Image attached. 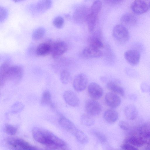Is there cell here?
I'll return each mask as SVG.
<instances>
[{"mask_svg":"<svg viewBox=\"0 0 150 150\" xmlns=\"http://www.w3.org/2000/svg\"><path fill=\"white\" fill-rule=\"evenodd\" d=\"M33 137L38 142L53 149H57L56 146L47 137L45 129L35 127L32 130Z\"/></svg>","mask_w":150,"mask_h":150,"instance_id":"1","label":"cell"},{"mask_svg":"<svg viewBox=\"0 0 150 150\" xmlns=\"http://www.w3.org/2000/svg\"><path fill=\"white\" fill-rule=\"evenodd\" d=\"M112 35L117 41L121 43L126 42L130 37L127 29L121 24H117L114 27Z\"/></svg>","mask_w":150,"mask_h":150,"instance_id":"2","label":"cell"},{"mask_svg":"<svg viewBox=\"0 0 150 150\" xmlns=\"http://www.w3.org/2000/svg\"><path fill=\"white\" fill-rule=\"evenodd\" d=\"M23 75V69L21 66L18 65L10 66L7 71V81L16 83L21 79Z\"/></svg>","mask_w":150,"mask_h":150,"instance_id":"3","label":"cell"},{"mask_svg":"<svg viewBox=\"0 0 150 150\" xmlns=\"http://www.w3.org/2000/svg\"><path fill=\"white\" fill-rule=\"evenodd\" d=\"M85 108L87 114L91 116L98 115L102 110L100 103L96 100L93 99H88L86 101Z\"/></svg>","mask_w":150,"mask_h":150,"instance_id":"4","label":"cell"},{"mask_svg":"<svg viewBox=\"0 0 150 150\" xmlns=\"http://www.w3.org/2000/svg\"><path fill=\"white\" fill-rule=\"evenodd\" d=\"M67 50L66 43L62 40H57L53 42L51 53L53 58L56 59L59 58Z\"/></svg>","mask_w":150,"mask_h":150,"instance_id":"5","label":"cell"},{"mask_svg":"<svg viewBox=\"0 0 150 150\" xmlns=\"http://www.w3.org/2000/svg\"><path fill=\"white\" fill-rule=\"evenodd\" d=\"M88 83V79L86 74L80 73L76 75L74 78L73 86L75 91L81 92L86 88Z\"/></svg>","mask_w":150,"mask_h":150,"instance_id":"6","label":"cell"},{"mask_svg":"<svg viewBox=\"0 0 150 150\" xmlns=\"http://www.w3.org/2000/svg\"><path fill=\"white\" fill-rule=\"evenodd\" d=\"M7 142L12 147L17 146L24 150H39L38 148L20 138H9L7 139Z\"/></svg>","mask_w":150,"mask_h":150,"instance_id":"7","label":"cell"},{"mask_svg":"<svg viewBox=\"0 0 150 150\" xmlns=\"http://www.w3.org/2000/svg\"><path fill=\"white\" fill-rule=\"evenodd\" d=\"M131 9L136 15H140L146 12L149 9L148 4L142 0H135L131 4Z\"/></svg>","mask_w":150,"mask_h":150,"instance_id":"8","label":"cell"},{"mask_svg":"<svg viewBox=\"0 0 150 150\" xmlns=\"http://www.w3.org/2000/svg\"><path fill=\"white\" fill-rule=\"evenodd\" d=\"M88 90L90 97L93 100L100 99L103 94V90L102 87L95 82H92L89 84Z\"/></svg>","mask_w":150,"mask_h":150,"instance_id":"9","label":"cell"},{"mask_svg":"<svg viewBox=\"0 0 150 150\" xmlns=\"http://www.w3.org/2000/svg\"><path fill=\"white\" fill-rule=\"evenodd\" d=\"M124 57L127 62L131 65L134 66L139 62L140 54L139 52L135 49H130L126 51Z\"/></svg>","mask_w":150,"mask_h":150,"instance_id":"10","label":"cell"},{"mask_svg":"<svg viewBox=\"0 0 150 150\" xmlns=\"http://www.w3.org/2000/svg\"><path fill=\"white\" fill-rule=\"evenodd\" d=\"M105 101L108 106L113 108L120 105L121 100L117 94L112 92H109L106 93L105 95Z\"/></svg>","mask_w":150,"mask_h":150,"instance_id":"11","label":"cell"},{"mask_svg":"<svg viewBox=\"0 0 150 150\" xmlns=\"http://www.w3.org/2000/svg\"><path fill=\"white\" fill-rule=\"evenodd\" d=\"M88 8L85 6H81L76 9L74 14V18L76 21L81 23L86 21L90 13Z\"/></svg>","mask_w":150,"mask_h":150,"instance_id":"12","label":"cell"},{"mask_svg":"<svg viewBox=\"0 0 150 150\" xmlns=\"http://www.w3.org/2000/svg\"><path fill=\"white\" fill-rule=\"evenodd\" d=\"M53 42L52 41L50 40L39 44L36 50V55L43 56L51 54Z\"/></svg>","mask_w":150,"mask_h":150,"instance_id":"13","label":"cell"},{"mask_svg":"<svg viewBox=\"0 0 150 150\" xmlns=\"http://www.w3.org/2000/svg\"><path fill=\"white\" fill-rule=\"evenodd\" d=\"M121 25L127 28L135 26L137 22V17L134 14L126 13L123 14L120 19Z\"/></svg>","mask_w":150,"mask_h":150,"instance_id":"14","label":"cell"},{"mask_svg":"<svg viewBox=\"0 0 150 150\" xmlns=\"http://www.w3.org/2000/svg\"><path fill=\"white\" fill-rule=\"evenodd\" d=\"M63 97L66 103L71 106L76 107L79 105L80 100L79 97L71 91H65L63 93Z\"/></svg>","mask_w":150,"mask_h":150,"instance_id":"15","label":"cell"},{"mask_svg":"<svg viewBox=\"0 0 150 150\" xmlns=\"http://www.w3.org/2000/svg\"><path fill=\"white\" fill-rule=\"evenodd\" d=\"M83 53L86 57L91 58H98L102 55V52L100 49L90 45L83 49Z\"/></svg>","mask_w":150,"mask_h":150,"instance_id":"16","label":"cell"},{"mask_svg":"<svg viewBox=\"0 0 150 150\" xmlns=\"http://www.w3.org/2000/svg\"><path fill=\"white\" fill-rule=\"evenodd\" d=\"M59 123L62 127L74 135L78 129L72 122L64 117H60Z\"/></svg>","mask_w":150,"mask_h":150,"instance_id":"17","label":"cell"},{"mask_svg":"<svg viewBox=\"0 0 150 150\" xmlns=\"http://www.w3.org/2000/svg\"><path fill=\"white\" fill-rule=\"evenodd\" d=\"M124 142L138 147H141L145 144L144 139L140 135L127 137L125 139Z\"/></svg>","mask_w":150,"mask_h":150,"instance_id":"18","label":"cell"},{"mask_svg":"<svg viewBox=\"0 0 150 150\" xmlns=\"http://www.w3.org/2000/svg\"><path fill=\"white\" fill-rule=\"evenodd\" d=\"M125 115L126 118L130 120H135L138 115V111L134 105H127L124 110Z\"/></svg>","mask_w":150,"mask_h":150,"instance_id":"19","label":"cell"},{"mask_svg":"<svg viewBox=\"0 0 150 150\" xmlns=\"http://www.w3.org/2000/svg\"><path fill=\"white\" fill-rule=\"evenodd\" d=\"M45 132L48 139L58 148H62L65 146L66 143L64 141L52 132L46 129Z\"/></svg>","mask_w":150,"mask_h":150,"instance_id":"20","label":"cell"},{"mask_svg":"<svg viewBox=\"0 0 150 150\" xmlns=\"http://www.w3.org/2000/svg\"><path fill=\"white\" fill-rule=\"evenodd\" d=\"M103 117L105 120L110 123L114 122L118 118V114L117 111L113 109L106 110L104 113Z\"/></svg>","mask_w":150,"mask_h":150,"instance_id":"21","label":"cell"},{"mask_svg":"<svg viewBox=\"0 0 150 150\" xmlns=\"http://www.w3.org/2000/svg\"><path fill=\"white\" fill-rule=\"evenodd\" d=\"M107 87L112 92L119 94L122 97L125 96L123 88L115 82L112 81H109L107 84Z\"/></svg>","mask_w":150,"mask_h":150,"instance_id":"22","label":"cell"},{"mask_svg":"<svg viewBox=\"0 0 150 150\" xmlns=\"http://www.w3.org/2000/svg\"><path fill=\"white\" fill-rule=\"evenodd\" d=\"M10 66L9 62L3 63L0 67V83L1 86L4 85L7 81L6 75L8 70Z\"/></svg>","mask_w":150,"mask_h":150,"instance_id":"23","label":"cell"},{"mask_svg":"<svg viewBox=\"0 0 150 150\" xmlns=\"http://www.w3.org/2000/svg\"><path fill=\"white\" fill-rule=\"evenodd\" d=\"M52 4V1L51 0H41L37 2L35 7L38 11L43 13L50 8Z\"/></svg>","mask_w":150,"mask_h":150,"instance_id":"24","label":"cell"},{"mask_svg":"<svg viewBox=\"0 0 150 150\" xmlns=\"http://www.w3.org/2000/svg\"><path fill=\"white\" fill-rule=\"evenodd\" d=\"M98 16L90 12L86 20L89 31L93 32L95 29Z\"/></svg>","mask_w":150,"mask_h":150,"instance_id":"25","label":"cell"},{"mask_svg":"<svg viewBox=\"0 0 150 150\" xmlns=\"http://www.w3.org/2000/svg\"><path fill=\"white\" fill-rule=\"evenodd\" d=\"M46 30L44 27H39L33 31L32 35V38L35 40H39L44 36Z\"/></svg>","mask_w":150,"mask_h":150,"instance_id":"26","label":"cell"},{"mask_svg":"<svg viewBox=\"0 0 150 150\" xmlns=\"http://www.w3.org/2000/svg\"><path fill=\"white\" fill-rule=\"evenodd\" d=\"M74 135L78 141L82 144H86L88 142L89 139L87 136L80 130L78 129Z\"/></svg>","mask_w":150,"mask_h":150,"instance_id":"27","label":"cell"},{"mask_svg":"<svg viewBox=\"0 0 150 150\" xmlns=\"http://www.w3.org/2000/svg\"><path fill=\"white\" fill-rule=\"evenodd\" d=\"M81 123L86 126H91L93 125L95 123V120L92 116L88 114L82 115L80 118Z\"/></svg>","mask_w":150,"mask_h":150,"instance_id":"28","label":"cell"},{"mask_svg":"<svg viewBox=\"0 0 150 150\" xmlns=\"http://www.w3.org/2000/svg\"><path fill=\"white\" fill-rule=\"evenodd\" d=\"M90 46L100 49L103 47V44L99 38L96 36L92 37L90 40Z\"/></svg>","mask_w":150,"mask_h":150,"instance_id":"29","label":"cell"},{"mask_svg":"<svg viewBox=\"0 0 150 150\" xmlns=\"http://www.w3.org/2000/svg\"><path fill=\"white\" fill-rule=\"evenodd\" d=\"M71 78L70 74L68 70H64L61 72L60 79L63 84H66L68 83L70 81Z\"/></svg>","mask_w":150,"mask_h":150,"instance_id":"30","label":"cell"},{"mask_svg":"<svg viewBox=\"0 0 150 150\" xmlns=\"http://www.w3.org/2000/svg\"><path fill=\"white\" fill-rule=\"evenodd\" d=\"M140 136L143 137L150 136V122L143 125L140 128Z\"/></svg>","mask_w":150,"mask_h":150,"instance_id":"31","label":"cell"},{"mask_svg":"<svg viewBox=\"0 0 150 150\" xmlns=\"http://www.w3.org/2000/svg\"><path fill=\"white\" fill-rule=\"evenodd\" d=\"M102 7V3L99 0L95 1L93 3L91 8V13L98 15Z\"/></svg>","mask_w":150,"mask_h":150,"instance_id":"32","label":"cell"},{"mask_svg":"<svg viewBox=\"0 0 150 150\" xmlns=\"http://www.w3.org/2000/svg\"><path fill=\"white\" fill-rule=\"evenodd\" d=\"M41 103L43 105H48L51 103V95L49 91H45L43 93Z\"/></svg>","mask_w":150,"mask_h":150,"instance_id":"33","label":"cell"},{"mask_svg":"<svg viewBox=\"0 0 150 150\" xmlns=\"http://www.w3.org/2000/svg\"><path fill=\"white\" fill-rule=\"evenodd\" d=\"M64 23V20L63 18L61 16H58L55 17L53 19L52 23L56 28H60L63 27Z\"/></svg>","mask_w":150,"mask_h":150,"instance_id":"34","label":"cell"},{"mask_svg":"<svg viewBox=\"0 0 150 150\" xmlns=\"http://www.w3.org/2000/svg\"><path fill=\"white\" fill-rule=\"evenodd\" d=\"M5 129L6 132L8 134L11 135L15 134L17 130V128L16 127L9 124L6 125Z\"/></svg>","mask_w":150,"mask_h":150,"instance_id":"35","label":"cell"},{"mask_svg":"<svg viewBox=\"0 0 150 150\" xmlns=\"http://www.w3.org/2000/svg\"><path fill=\"white\" fill-rule=\"evenodd\" d=\"M8 14V11L6 8L3 7H0V21L3 22L6 18Z\"/></svg>","mask_w":150,"mask_h":150,"instance_id":"36","label":"cell"},{"mask_svg":"<svg viewBox=\"0 0 150 150\" xmlns=\"http://www.w3.org/2000/svg\"><path fill=\"white\" fill-rule=\"evenodd\" d=\"M119 125L121 129L125 131L128 130L130 127L128 122L125 121H121L119 122Z\"/></svg>","mask_w":150,"mask_h":150,"instance_id":"37","label":"cell"},{"mask_svg":"<svg viewBox=\"0 0 150 150\" xmlns=\"http://www.w3.org/2000/svg\"><path fill=\"white\" fill-rule=\"evenodd\" d=\"M120 147L124 150H139L135 146L131 144L125 143L121 144Z\"/></svg>","mask_w":150,"mask_h":150,"instance_id":"38","label":"cell"},{"mask_svg":"<svg viewBox=\"0 0 150 150\" xmlns=\"http://www.w3.org/2000/svg\"><path fill=\"white\" fill-rule=\"evenodd\" d=\"M94 134L102 142H105L106 141V138L105 136L102 133L99 132L95 131Z\"/></svg>","mask_w":150,"mask_h":150,"instance_id":"39","label":"cell"},{"mask_svg":"<svg viewBox=\"0 0 150 150\" xmlns=\"http://www.w3.org/2000/svg\"><path fill=\"white\" fill-rule=\"evenodd\" d=\"M107 3L110 4L116 5L121 3L122 1L121 0H108L106 1Z\"/></svg>","mask_w":150,"mask_h":150,"instance_id":"40","label":"cell"},{"mask_svg":"<svg viewBox=\"0 0 150 150\" xmlns=\"http://www.w3.org/2000/svg\"><path fill=\"white\" fill-rule=\"evenodd\" d=\"M142 137L145 141V144H147L149 146H150V136Z\"/></svg>","mask_w":150,"mask_h":150,"instance_id":"41","label":"cell"},{"mask_svg":"<svg viewBox=\"0 0 150 150\" xmlns=\"http://www.w3.org/2000/svg\"><path fill=\"white\" fill-rule=\"evenodd\" d=\"M13 150H24L18 146H15L12 147Z\"/></svg>","mask_w":150,"mask_h":150,"instance_id":"42","label":"cell"},{"mask_svg":"<svg viewBox=\"0 0 150 150\" xmlns=\"http://www.w3.org/2000/svg\"><path fill=\"white\" fill-rule=\"evenodd\" d=\"M148 5H149V9H150V1Z\"/></svg>","mask_w":150,"mask_h":150,"instance_id":"43","label":"cell"},{"mask_svg":"<svg viewBox=\"0 0 150 150\" xmlns=\"http://www.w3.org/2000/svg\"></svg>","mask_w":150,"mask_h":150,"instance_id":"44","label":"cell"}]
</instances>
